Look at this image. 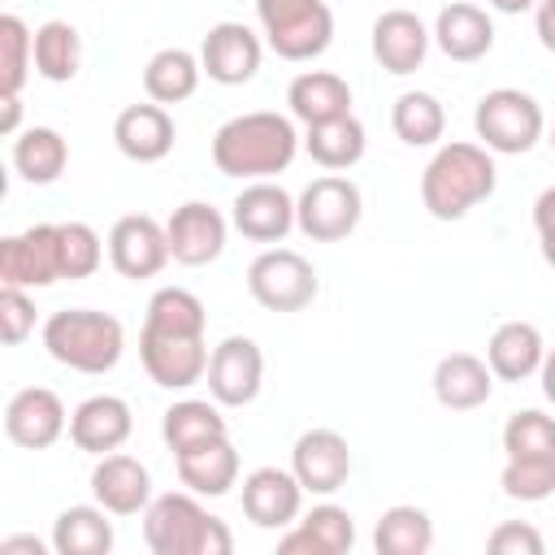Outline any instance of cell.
<instances>
[{
  "instance_id": "6",
  "label": "cell",
  "mask_w": 555,
  "mask_h": 555,
  "mask_svg": "<svg viewBox=\"0 0 555 555\" xmlns=\"http://www.w3.org/2000/svg\"><path fill=\"white\" fill-rule=\"evenodd\" d=\"M256 17L282 61H312L334 39V13L325 0H256Z\"/></svg>"
},
{
  "instance_id": "27",
  "label": "cell",
  "mask_w": 555,
  "mask_h": 555,
  "mask_svg": "<svg viewBox=\"0 0 555 555\" xmlns=\"http://www.w3.org/2000/svg\"><path fill=\"white\" fill-rule=\"evenodd\" d=\"M434 43L451 56V61H481L490 48H494V22L486 9L468 4V0H455L438 13L434 22Z\"/></svg>"
},
{
  "instance_id": "19",
  "label": "cell",
  "mask_w": 555,
  "mask_h": 555,
  "mask_svg": "<svg viewBox=\"0 0 555 555\" xmlns=\"http://www.w3.org/2000/svg\"><path fill=\"white\" fill-rule=\"evenodd\" d=\"M173 139H178L173 117H169V108L156 104V100H147V104H126V108L117 113V121H113V143H117V152H121L126 160H134V165H156V160H165V156L173 152Z\"/></svg>"
},
{
  "instance_id": "41",
  "label": "cell",
  "mask_w": 555,
  "mask_h": 555,
  "mask_svg": "<svg viewBox=\"0 0 555 555\" xmlns=\"http://www.w3.org/2000/svg\"><path fill=\"white\" fill-rule=\"evenodd\" d=\"M499 486L507 499L542 503L555 494V460H507L499 473Z\"/></svg>"
},
{
  "instance_id": "26",
  "label": "cell",
  "mask_w": 555,
  "mask_h": 555,
  "mask_svg": "<svg viewBox=\"0 0 555 555\" xmlns=\"http://www.w3.org/2000/svg\"><path fill=\"white\" fill-rule=\"evenodd\" d=\"M546 343L533 321H503L486 343V364L499 382H525L542 369Z\"/></svg>"
},
{
  "instance_id": "16",
  "label": "cell",
  "mask_w": 555,
  "mask_h": 555,
  "mask_svg": "<svg viewBox=\"0 0 555 555\" xmlns=\"http://www.w3.org/2000/svg\"><path fill=\"white\" fill-rule=\"evenodd\" d=\"M225 217L204 204V199H186L169 212L165 221V234H169V256L186 269H199V264H212L221 251H225Z\"/></svg>"
},
{
  "instance_id": "34",
  "label": "cell",
  "mask_w": 555,
  "mask_h": 555,
  "mask_svg": "<svg viewBox=\"0 0 555 555\" xmlns=\"http://www.w3.org/2000/svg\"><path fill=\"white\" fill-rule=\"evenodd\" d=\"M434 546V520L416 503H395L373 525V551L377 555H425Z\"/></svg>"
},
{
  "instance_id": "12",
  "label": "cell",
  "mask_w": 555,
  "mask_h": 555,
  "mask_svg": "<svg viewBox=\"0 0 555 555\" xmlns=\"http://www.w3.org/2000/svg\"><path fill=\"white\" fill-rule=\"evenodd\" d=\"M108 260L121 278H156L173 256H169V234L156 217L147 212H126L108 230Z\"/></svg>"
},
{
  "instance_id": "15",
  "label": "cell",
  "mask_w": 555,
  "mask_h": 555,
  "mask_svg": "<svg viewBox=\"0 0 555 555\" xmlns=\"http://www.w3.org/2000/svg\"><path fill=\"white\" fill-rule=\"evenodd\" d=\"M230 221L243 238L251 243H282L291 230H295V199L286 186L260 178V182H247L234 204H230Z\"/></svg>"
},
{
  "instance_id": "42",
  "label": "cell",
  "mask_w": 555,
  "mask_h": 555,
  "mask_svg": "<svg viewBox=\"0 0 555 555\" xmlns=\"http://www.w3.org/2000/svg\"><path fill=\"white\" fill-rule=\"evenodd\" d=\"M30 334H35V299L26 295V286H0V338L17 347Z\"/></svg>"
},
{
  "instance_id": "14",
  "label": "cell",
  "mask_w": 555,
  "mask_h": 555,
  "mask_svg": "<svg viewBox=\"0 0 555 555\" xmlns=\"http://www.w3.org/2000/svg\"><path fill=\"white\" fill-rule=\"evenodd\" d=\"M260 56H264L260 35L251 26H243V22H217V26H208V35L199 43V65L221 87L251 82L256 69H260Z\"/></svg>"
},
{
  "instance_id": "23",
  "label": "cell",
  "mask_w": 555,
  "mask_h": 555,
  "mask_svg": "<svg viewBox=\"0 0 555 555\" xmlns=\"http://www.w3.org/2000/svg\"><path fill=\"white\" fill-rule=\"evenodd\" d=\"M434 30H425V22L412 9H386L373 22V56L386 74H412L425 65Z\"/></svg>"
},
{
  "instance_id": "47",
  "label": "cell",
  "mask_w": 555,
  "mask_h": 555,
  "mask_svg": "<svg viewBox=\"0 0 555 555\" xmlns=\"http://www.w3.org/2000/svg\"><path fill=\"white\" fill-rule=\"evenodd\" d=\"M0 104H4L0 130H4V134H17V121H22V100H17V95H0Z\"/></svg>"
},
{
  "instance_id": "28",
  "label": "cell",
  "mask_w": 555,
  "mask_h": 555,
  "mask_svg": "<svg viewBox=\"0 0 555 555\" xmlns=\"http://www.w3.org/2000/svg\"><path fill=\"white\" fill-rule=\"evenodd\" d=\"M160 438H165V447H169L173 455H182V451H195V447H204V442L230 438V425H225L217 399H212V403H208V399H178V403H169L165 416H160Z\"/></svg>"
},
{
  "instance_id": "25",
  "label": "cell",
  "mask_w": 555,
  "mask_h": 555,
  "mask_svg": "<svg viewBox=\"0 0 555 555\" xmlns=\"http://www.w3.org/2000/svg\"><path fill=\"white\" fill-rule=\"evenodd\" d=\"M286 104H291V117L295 121L321 126V121H334V117H347L351 113V87L334 69H304V74L291 78Z\"/></svg>"
},
{
  "instance_id": "7",
  "label": "cell",
  "mask_w": 555,
  "mask_h": 555,
  "mask_svg": "<svg viewBox=\"0 0 555 555\" xmlns=\"http://www.w3.org/2000/svg\"><path fill=\"white\" fill-rule=\"evenodd\" d=\"M247 291L260 308L269 312H304L321 282L308 256L291 251V247H264L251 264H247Z\"/></svg>"
},
{
  "instance_id": "45",
  "label": "cell",
  "mask_w": 555,
  "mask_h": 555,
  "mask_svg": "<svg viewBox=\"0 0 555 555\" xmlns=\"http://www.w3.org/2000/svg\"><path fill=\"white\" fill-rule=\"evenodd\" d=\"M538 39L546 52H555V0H538Z\"/></svg>"
},
{
  "instance_id": "2",
  "label": "cell",
  "mask_w": 555,
  "mask_h": 555,
  "mask_svg": "<svg viewBox=\"0 0 555 555\" xmlns=\"http://www.w3.org/2000/svg\"><path fill=\"white\" fill-rule=\"evenodd\" d=\"M499 186V169L490 147L481 143H442L421 173V204L438 221H460L468 208L490 199Z\"/></svg>"
},
{
  "instance_id": "29",
  "label": "cell",
  "mask_w": 555,
  "mask_h": 555,
  "mask_svg": "<svg viewBox=\"0 0 555 555\" xmlns=\"http://www.w3.org/2000/svg\"><path fill=\"white\" fill-rule=\"evenodd\" d=\"M178 464V481L191 490V494H208V499H221L230 494V486L238 481V451L230 438H217V442H204L195 451H182L173 455Z\"/></svg>"
},
{
  "instance_id": "21",
  "label": "cell",
  "mask_w": 555,
  "mask_h": 555,
  "mask_svg": "<svg viewBox=\"0 0 555 555\" xmlns=\"http://www.w3.org/2000/svg\"><path fill=\"white\" fill-rule=\"evenodd\" d=\"M134 429L130 403L117 395H91L69 412V442L87 455H108L117 451Z\"/></svg>"
},
{
  "instance_id": "8",
  "label": "cell",
  "mask_w": 555,
  "mask_h": 555,
  "mask_svg": "<svg viewBox=\"0 0 555 555\" xmlns=\"http://www.w3.org/2000/svg\"><path fill=\"white\" fill-rule=\"evenodd\" d=\"M364 217V199L360 186L343 173H321L312 178L299 199H295V225L312 238V243H338L347 238Z\"/></svg>"
},
{
  "instance_id": "37",
  "label": "cell",
  "mask_w": 555,
  "mask_h": 555,
  "mask_svg": "<svg viewBox=\"0 0 555 555\" xmlns=\"http://www.w3.org/2000/svg\"><path fill=\"white\" fill-rule=\"evenodd\" d=\"M204 321L208 312L199 295L186 286H160L143 312V330H160V334H204Z\"/></svg>"
},
{
  "instance_id": "50",
  "label": "cell",
  "mask_w": 555,
  "mask_h": 555,
  "mask_svg": "<svg viewBox=\"0 0 555 555\" xmlns=\"http://www.w3.org/2000/svg\"><path fill=\"white\" fill-rule=\"evenodd\" d=\"M551 147H555V130H551Z\"/></svg>"
},
{
  "instance_id": "48",
  "label": "cell",
  "mask_w": 555,
  "mask_h": 555,
  "mask_svg": "<svg viewBox=\"0 0 555 555\" xmlns=\"http://www.w3.org/2000/svg\"><path fill=\"white\" fill-rule=\"evenodd\" d=\"M538 377H542V395L555 403V347L542 356V369H538Z\"/></svg>"
},
{
  "instance_id": "31",
  "label": "cell",
  "mask_w": 555,
  "mask_h": 555,
  "mask_svg": "<svg viewBox=\"0 0 555 555\" xmlns=\"http://www.w3.org/2000/svg\"><path fill=\"white\" fill-rule=\"evenodd\" d=\"M364 147H369V134H364L360 117H351V113L334 117V121H321V126H304V152L330 173H343V169L360 165Z\"/></svg>"
},
{
  "instance_id": "3",
  "label": "cell",
  "mask_w": 555,
  "mask_h": 555,
  "mask_svg": "<svg viewBox=\"0 0 555 555\" xmlns=\"http://www.w3.org/2000/svg\"><path fill=\"white\" fill-rule=\"evenodd\" d=\"M143 542L152 555H230L234 533L199 507L191 490H169L143 507Z\"/></svg>"
},
{
  "instance_id": "4",
  "label": "cell",
  "mask_w": 555,
  "mask_h": 555,
  "mask_svg": "<svg viewBox=\"0 0 555 555\" xmlns=\"http://www.w3.org/2000/svg\"><path fill=\"white\" fill-rule=\"evenodd\" d=\"M43 347L56 364L74 373H108L126 351V330L113 312L61 308L43 321Z\"/></svg>"
},
{
  "instance_id": "33",
  "label": "cell",
  "mask_w": 555,
  "mask_h": 555,
  "mask_svg": "<svg viewBox=\"0 0 555 555\" xmlns=\"http://www.w3.org/2000/svg\"><path fill=\"white\" fill-rule=\"evenodd\" d=\"M69 165V143L61 139V130L52 126H30L13 139V169L30 182V186H48L65 173Z\"/></svg>"
},
{
  "instance_id": "17",
  "label": "cell",
  "mask_w": 555,
  "mask_h": 555,
  "mask_svg": "<svg viewBox=\"0 0 555 555\" xmlns=\"http://www.w3.org/2000/svg\"><path fill=\"white\" fill-rule=\"evenodd\" d=\"M69 429V416H65V403L56 390L48 386H26L9 399L4 408V434L13 447H26V451H48L61 434Z\"/></svg>"
},
{
  "instance_id": "20",
  "label": "cell",
  "mask_w": 555,
  "mask_h": 555,
  "mask_svg": "<svg viewBox=\"0 0 555 555\" xmlns=\"http://www.w3.org/2000/svg\"><path fill=\"white\" fill-rule=\"evenodd\" d=\"M91 494L104 512L113 516H139L152 503V473L147 464H139L134 455L108 451L95 460L91 468Z\"/></svg>"
},
{
  "instance_id": "13",
  "label": "cell",
  "mask_w": 555,
  "mask_h": 555,
  "mask_svg": "<svg viewBox=\"0 0 555 555\" xmlns=\"http://www.w3.org/2000/svg\"><path fill=\"white\" fill-rule=\"evenodd\" d=\"M291 473L308 494H334L351 477V447L338 429H304L291 447Z\"/></svg>"
},
{
  "instance_id": "44",
  "label": "cell",
  "mask_w": 555,
  "mask_h": 555,
  "mask_svg": "<svg viewBox=\"0 0 555 555\" xmlns=\"http://www.w3.org/2000/svg\"><path fill=\"white\" fill-rule=\"evenodd\" d=\"M533 230H538L542 260L555 269V186H546V191L533 199Z\"/></svg>"
},
{
  "instance_id": "1",
  "label": "cell",
  "mask_w": 555,
  "mask_h": 555,
  "mask_svg": "<svg viewBox=\"0 0 555 555\" xmlns=\"http://www.w3.org/2000/svg\"><path fill=\"white\" fill-rule=\"evenodd\" d=\"M299 152V130L295 117L256 108V113H238L230 117L217 134H212V165L225 178H243V182H260L282 173Z\"/></svg>"
},
{
  "instance_id": "43",
  "label": "cell",
  "mask_w": 555,
  "mask_h": 555,
  "mask_svg": "<svg viewBox=\"0 0 555 555\" xmlns=\"http://www.w3.org/2000/svg\"><path fill=\"white\" fill-rule=\"evenodd\" d=\"M486 546H490V555H542V551H546L542 533H538L533 525H525V520H503V525H494L490 538H486Z\"/></svg>"
},
{
  "instance_id": "49",
  "label": "cell",
  "mask_w": 555,
  "mask_h": 555,
  "mask_svg": "<svg viewBox=\"0 0 555 555\" xmlns=\"http://www.w3.org/2000/svg\"><path fill=\"white\" fill-rule=\"evenodd\" d=\"M486 4H494L499 13H525V9H533L538 0H486Z\"/></svg>"
},
{
  "instance_id": "40",
  "label": "cell",
  "mask_w": 555,
  "mask_h": 555,
  "mask_svg": "<svg viewBox=\"0 0 555 555\" xmlns=\"http://www.w3.org/2000/svg\"><path fill=\"white\" fill-rule=\"evenodd\" d=\"M56 247H61V278H91L104 260V243L87 221H56Z\"/></svg>"
},
{
  "instance_id": "46",
  "label": "cell",
  "mask_w": 555,
  "mask_h": 555,
  "mask_svg": "<svg viewBox=\"0 0 555 555\" xmlns=\"http://www.w3.org/2000/svg\"><path fill=\"white\" fill-rule=\"evenodd\" d=\"M0 555H43V542H39V538H30V533L0 538Z\"/></svg>"
},
{
  "instance_id": "10",
  "label": "cell",
  "mask_w": 555,
  "mask_h": 555,
  "mask_svg": "<svg viewBox=\"0 0 555 555\" xmlns=\"http://www.w3.org/2000/svg\"><path fill=\"white\" fill-rule=\"evenodd\" d=\"M208 347L204 334H160V330H139V360L147 377L165 390H186L204 382L208 373Z\"/></svg>"
},
{
  "instance_id": "38",
  "label": "cell",
  "mask_w": 555,
  "mask_h": 555,
  "mask_svg": "<svg viewBox=\"0 0 555 555\" xmlns=\"http://www.w3.org/2000/svg\"><path fill=\"white\" fill-rule=\"evenodd\" d=\"M507 460H555V416L538 408H520L503 425Z\"/></svg>"
},
{
  "instance_id": "22",
  "label": "cell",
  "mask_w": 555,
  "mask_h": 555,
  "mask_svg": "<svg viewBox=\"0 0 555 555\" xmlns=\"http://www.w3.org/2000/svg\"><path fill=\"white\" fill-rule=\"evenodd\" d=\"M351 546H356V520L338 503H317L278 538L282 555H347Z\"/></svg>"
},
{
  "instance_id": "18",
  "label": "cell",
  "mask_w": 555,
  "mask_h": 555,
  "mask_svg": "<svg viewBox=\"0 0 555 555\" xmlns=\"http://www.w3.org/2000/svg\"><path fill=\"white\" fill-rule=\"evenodd\" d=\"M304 486L291 468H251L243 477V516L260 529H291L299 520V507H304Z\"/></svg>"
},
{
  "instance_id": "36",
  "label": "cell",
  "mask_w": 555,
  "mask_h": 555,
  "mask_svg": "<svg viewBox=\"0 0 555 555\" xmlns=\"http://www.w3.org/2000/svg\"><path fill=\"white\" fill-rule=\"evenodd\" d=\"M390 126L408 147H434L447 130V113L429 91H403L390 108Z\"/></svg>"
},
{
  "instance_id": "30",
  "label": "cell",
  "mask_w": 555,
  "mask_h": 555,
  "mask_svg": "<svg viewBox=\"0 0 555 555\" xmlns=\"http://www.w3.org/2000/svg\"><path fill=\"white\" fill-rule=\"evenodd\" d=\"M113 512L100 503H78L65 507L52 520V551L56 555H108L113 551Z\"/></svg>"
},
{
  "instance_id": "5",
  "label": "cell",
  "mask_w": 555,
  "mask_h": 555,
  "mask_svg": "<svg viewBox=\"0 0 555 555\" xmlns=\"http://www.w3.org/2000/svg\"><path fill=\"white\" fill-rule=\"evenodd\" d=\"M473 130L481 139V147L499 152V156H520L529 152L542 130H546V117H542V104L520 91V87H494L477 100L473 108Z\"/></svg>"
},
{
  "instance_id": "32",
  "label": "cell",
  "mask_w": 555,
  "mask_h": 555,
  "mask_svg": "<svg viewBox=\"0 0 555 555\" xmlns=\"http://www.w3.org/2000/svg\"><path fill=\"white\" fill-rule=\"evenodd\" d=\"M199 74H204V65H199L195 52H186V48H160L143 65V91L156 104H182V100L195 95Z\"/></svg>"
},
{
  "instance_id": "9",
  "label": "cell",
  "mask_w": 555,
  "mask_h": 555,
  "mask_svg": "<svg viewBox=\"0 0 555 555\" xmlns=\"http://www.w3.org/2000/svg\"><path fill=\"white\" fill-rule=\"evenodd\" d=\"M208 395L221 408H247L264 382V351L247 334H230L208 356Z\"/></svg>"
},
{
  "instance_id": "35",
  "label": "cell",
  "mask_w": 555,
  "mask_h": 555,
  "mask_svg": "<svg viewBox=\"0 0 555 555\" xmlns=\"http://www.w3.org/2000/svg\"><path fill=\"white\" fill-rule=\"evenodd\" d=\"M78 65H82V39L69 22L52 17L35 30V74L48 78V82H69L78 78Z\"/></svg>"
},
{
  "instance_id": "24",
  "label": "cell",
  "mask_w": 555,
  "mask_h": 555,
  "mask_svg": "<svg viewBox=\"0 0 555 555\" xmlns=\"http://www.w3.org/2000/svg\"><path fill=\"white\" fill-rule=\"evenodd\" d=\"M494 390V373L481 356L473 351H451L434 364V399L451 412H473L490 399Z\"/></svg>"
},
{
  "instance_id": "11",
  "label": "cell",
  "mask_w": 555,
  "mask_h": 555,
  "mask_svg": "<svg viewBox=\"0 0 555 555\" xmlns=\"http://www.w3.org/2000/svg\"><path fill=\"white\" fill-rule=\"evenodd\" d=\"M61 282V247L56 221H39L22 234L0 238V286H52Z\"/></svg>"
},
{
  "instance_id": "39",
  "label": "cell",
  "mask_w": 555,
  "mask_h": 555,
  "mask_svg": "<svg viewBox=\"0 0 555 555\" xmlns=\"http://www.w3.org/2000/svg\"><path fill=\"white\" fill-rule=\"evenodd\" d=\"M35 69V30L17 13L0 17V95H17L26 74Z\"/></svg>"
}]
</instances>
